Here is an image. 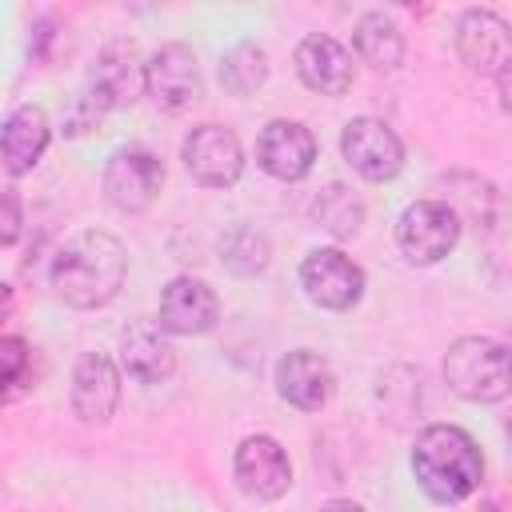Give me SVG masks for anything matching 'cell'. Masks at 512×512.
I'll return each mask as SVG.
<instances>
[{
  "mask_svg": "<svg viewBox=\"0 0 512 512\" xmlns=\"http://www.w3.org/2000/svg\"><path fill=\"white\" fill-rule=\"evenodd\" d=\"M300 288L308 292L312 304L344 312L364 296V272L340 248H312L300 260Z\"/></svg>",
  "mask_w": 512,
  "mask_h": 512,
  "instance_id": "52a82bcc",
  "label": "cell"
},
{
  "mask_svg": "<svg viewBox=\"0 0 512 512\" xmlns=\"http://www.w3.org/2000/svg\"><path fill=\"white\" fill-rule=\"evenodd\" d=\"M352 44H356V56L364 64H372L376 72H392L404 64V36L392 24V16H384V12H364L356 20Z\"/></svg>",
  "mask_w": 512,
  "mask_h": 512,
  "instance_id": "ffe728a7",
  "label": "cell"
},
{
  "mask_svg": "<svg viewBox=\"0 0 512 512\" xmlns=\"http://www.w3.org/2000/svg\"><path fill=\"white\" fill-rule=\"evenodd\" d=\"M444 384L472 404L504 400L512 388L508 348L492 336H460L444 356Z\"/></svg>",
  "mask_w": 512,
  "mask_h": 512,
  "instance_id": "3957f363",
  "label": "cell"
},
{
  "mask_svg": "<svg viewBox=\"0 0 512 512\" xmlns=\"http://www.w3.org/2000/svg\"><path fill=\"white\" fill-rule=\"evenodd\" d=\"M32 388V348L20 336H0V404L28 396Z\"/></svg>",
  "mask_w": 512,
  "mask_h": 512,
  "instance_id": "603a6c76",
  "label": "cell"
},
{
  "mask_svg": "<svg viewBox=\"0 0 512 512\" xmlns=\"http://www.w3.org/2000/svg\"><path fill=\"white\" fill-rule=\"evenodd\" d=\"M224 264L240 276H252L268 264V240L252 228H236L228 240H224Z\"/></svg>",
  "mask_w": 512,
  "mask_h": 512,
  "instance_id": "cb8c5ba5",
  "label": "cell"
},
{
  "mask_svg": "<svg viewBox=\"0 0 512 512\" xmlns=\"http://www.w3.org/2000/svg\"><path fill=\"white\" fill-rule=\"evenodd\" d=\"M120 360L132 380L140 384H164L176 372V348L156 324H132L120 344Z\"/></svg>",
  "mask_w": 512,
  "mask_h": 512,
  "instance_id": "d6986e66",
  "label": "cell"
},
{
  "mask_svg": "<svg viewBox=\"0 0 512 512\" xmlns=\"http://www.w3.org/2000/svg\"><path fill=\"white\" fill-rule=\"evenodd\" d=\"M276 392L300 408V412H320L332 396V368L324 356L308 352V348H296V352H284L276 360Z\"/></svg>",
  "mask_w": 512,
  "mask_h": 512,
  "instance_id": "2e32d148",
  "label": "cell"
},
{
  "mask_svg": "<svg viewBox=\"0 0 512 512\" xmlns=\"http://www.w3.org/2000/svg\"><path fill=\"white\" fill-rule=\"evenodd\" d=\"M120 404V372L104 352H84L72 372V412L84 424L112 420Z\"/></svg>",
  "mask_w": 512,
  "mask_h": 512,
  "instance_id": "9a60e30c",
  "label": "cell"
},
{
  "mask_svg": "<svg viewBox=\"0 0 512 512\" xmlns=\"http://www.w3.org/2000/svg\"><path fill=\"white\" fill-rule=\"evenodd\" d=\"M312 212H316L320 228L332 232L336 240L356 236V232H360V220H364L360 196H356L352 188H344V184H328V188L316 196V208H312Z\"/></svg>",
  "mask_w": 512,
  "mask_h": 512,
  "instance_id": "7402d4cb",
  "label": "cell"
},
{
  "mask_svg": "<svg viewBox=\"0 0 512 512\" xmlns=\"http://www.w3.org/2000/svg\"><path fill=\"white\" fill-rule=\"evenodd\" d=\"M296 72L300 80L320 96H344L352 88V56L332 36H304L296 48Z\"/></svg>",
  "mask_w": 512,
  "mask_h": 512,
  "instance_id": "e0dca14e",
  "label": "cell"
},
{
  "mask_svg": "<svg viewBox=\"0 0 512 512\" xmlns=\"http://www.w3.org/2000/svg\"><path fill=\"white\" fill-rule=\"evenodd\" d=\"M160 188H164V164L144 148H120L104 164V196L124 216L152 208Z\"/></svg>",
  "mask_w": 512,
  "mask_h": 512,
  "instance_id": "8992f818",
  "label": "cell"
},
{
  "mask_svg": "<svg viewBox=\"0 0 512 512\" xmlns=\"http://www.w3.org/2000/svg\"><path fill=\"white\" fill-rule=\"evenodd\" d=\"M220 320V300L216 292L196 280V276H176L164 284L160 292V312H156V328L168 336H204L212 332Z\"/></svg>",
  "mask_w": 512,
  "mask_h": 512,
  "instance_id": "8fae6325",
  "label": "cell"
},
{
  "mask_svg": "<svg viewBox=\"0 0 512 512\" xmlns=\"http://www.w3.org/2000/svg\"><path fill=\"white\" fill-rule=\"evenodd\" d=\"M340 152L344 160L364 176V180H392L400 168H404V144L400 136L376 120V116H356L344 124L340 132Z\"/></svg>",
  "mask_w": 512,
  "mask_h": 512,
  "instance_id": "30bf717a",
  "label": "cell"
},
{
  "mask_svg": "<svg viewBox=\"0 0 512 512\" xmlns=\"http://www.w3.org/2000/svg\"><path fill=\"white\" fill-rule=\"evenodd\" d=\"M460 240V216L444 200H416L396 220V248L408 264H436Z\"/></svg>",
  "mask_w": 512,
  "mask_h": 512,
  "instance_id": "277c9868",
  "label": "cell"
},
{
  "mask_svg": "<svg viewBox=\"0 0 512 512\" xmlns=\"http://www.w3.org/2000/svg\"><path fill=\"white\" fill-rule=\"evenodd\" d=\"M320 512H364L360 504H352V500H328Z\"/></svg>",
  "mask_w": 512,
  "mask_h": 512,
  "instance_id": "4316f807",
  "label": "cell"
},
{
  "mask_svg": "<svg viewBox=\"0 0 512 512\" xmlns=\"http://www.w3.org/2000/svg\"><path fill=\"white\" fill-rule=\"evenodd\" d=\"M140 88H144V68H140V60H136V48H132L128 40H112V44L96 56L84 96H88L100 112H112V108L136 104Z\"/></svg>",
  "mask_w": 512,
  "mask_h": 512,
  "instance_id": "7c38bea8",
  "label": "cell"
},
{
  "mask_svg": "<svg viewBox=\"0 0 512 512\" xmlns=\"http://www.w3.org/2000/svg\"><path fill=\"white\" fill-rule=\"evenodd\" d=\"M144 92L152 96L156 108L164 112H184L200 100L204 84H200V64L196 52L180 40L164 44L148 64H144Z\"/></svg>",
  "mask_w": 512,
  "mask_h": 512,
  "instance_id": "9c48e42d",
  "label": "cell"
},
{
  "mask_svg": "<svg viewBox=\"0 0 512 512\" xmlns=\"http://www.w3.org/2000/svg\"><path fill=\"white\" fill-rule=\"evenodd\" d=\"M180 156H184L188 176L196 184H204V188H228L244 172V148H240L236 132L224 128V124H200V128H192L184 136Z\"/></svg>",
  "mask_w": 512,
  "mask_h": 512,
  "instance_id": "5b68a950",
  "label": "cell"
},
{
  "mask_svg": "<svg viewBox=\"0 0 512 512\" xmlns=\"http://www.w3.org/2000/svg\"><path fill=\"white\" fill-rule=\"evenodd\" d=\"M456 52L472 72H488L500 80V92H508V64H512V40L508 24L488 8H468L456 24Z\"/></svg>",
  "mask_w": 512,
  "mask_h": 512,
  "instance_id": "ba28073f",
  "label": "cell"
},
{
  "mask_svg": "<svg viewBox=\"0 0 512 512\" xmlns=\"http://www.w3.org/2000/svg\"><path fill=\"white\" fill-rule=\"evenodd\" d=\"M24 236V204L16 188H0V248L16 244Z\"/></svg>",
  "mask_w": 512,
  "mask_h": 512,
  "instance_id": "d4e9b609",
  "label": "cell"
},
{
  "mask_svg": "<svg viewBox=\"0 0 512 512\" xmlns=\"http://www.w3.org/2000/svg\"><path fill=\"white\" fill-rule=\"evenodd\" d=\"M412 472L436 504H460L484 480V456L476 440L456 424H432L416 436Z\"/></svg>",
  "mask_w": 512,
  "mask_h": 512,
  "instance_id": "7a4b0ae2",
  "label": "cell"
},
{
  "mask_svg": "<svg viewBox=\"0 0 512 512\" xmlns=\"http://www.w3.org/2000/svg\"><path fill=\"white\" fill-rule=\"evenodd\" d=\"M264 80H268V56H264V48L252 44V40L236 44V48L220 60V84H224V92H232V96H252Z\"/></svg>",
  "mask_w": 512,
  "mask_h": 512,
  "instance_id": "44dd1931",
  "label": "cell"
},
{
  "mask_svg": "<svg viewBox=\"0 0 512 512\" xmlns=\"http://www.w3.org/2000/svg\"><path fill=\"white\" fill-rule=\"evenodd\" d=\"M8 316H12V288L0 280V324H4Z\"/></svg>",
  "mask_w": 512,
  "mask_h": 512,
  "instance_id": "484cf974",
  "label": "cell"
},
{
  "mask_svg": "<svg viewBox=\"0 0 512 512\" xmlns=\"http://www.w3.org/2000/svg\"><path fill=\"white\" fill-rule=\"evenodd\" d=\"M256 160L276 180H304L316 160V140L296 120H268L256 140Z\"/></svg>",
  "mask_w": 512,
  "mask_h": 512,
  "instance_id": "5bb4252c",
  "label": "cell"
},
{
  "mask_svg": "<svg viewBox=\"0 0 512 512\" xmlns=\"http://www.w3.org/2000/svg\"><path fill=\"white\" fill-rule=\"evenodd\" d=\"M128 272L124 244L112 232H76L52 260V288L68 308H104Z\"/></svg>",
  "mask_w": 512,
  "mask_h": 512,
  "instance_id": "6da1fadb",
  "label": "cell"
},
{
  "mask_svg": "<svg viewBox=\"0 0 512 512\" xmlns=\"http://www.w3.org/2000/svg\"><path fill=\"white\" fill-rule=\"evenodd\" d=\"M232 468H236L240 492H248L252 500H276L292 484V464L272 436H248L236 448Z\"/></svg>",
  "mask_w": 512,
  "mask_h": 512,
  "instance_id": "4fadbf2b",
  "label": "cell"
},
{
  "mask_svg": "<svg viewBox=\"0 0 512 512\" xmlns=\"http://www.w3.org/2000/svg\"><path fill=\"white\" fill-rule=\"evenodd\" d=\"M48 136H52V128H48L44 108H36V104L16 108L0 128V164H4V172L8 176L32 172L40 164L44 148H48Z\"/></svg>",
  "mask_w": 512,
  "mask_h": 512,
  "instance_id": "ac0fdd59",
  "label": "cell"
}]
</instances>
